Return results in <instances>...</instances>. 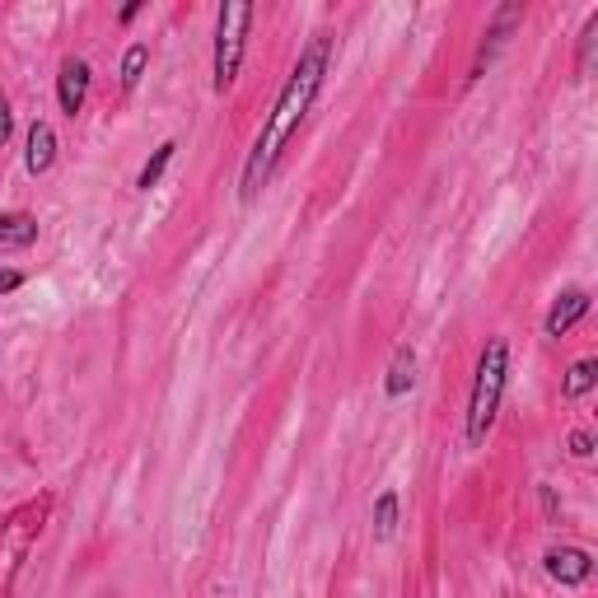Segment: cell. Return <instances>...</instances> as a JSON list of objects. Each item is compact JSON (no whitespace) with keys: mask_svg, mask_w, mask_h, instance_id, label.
<instances>
[{"mask_svg":"<svg viewBox=\"0 0 598 598\" xmlns=\"http://www.w3.org/2000/svg\"><path fill=\"white\" fill-rule=\"evenodd\" d=\"M594 43H598V14H589L580 29V75H589V66H594Z\"/></svg>","mask_w":598,"mask_h":598,"instance_id":"2e32d148","label":"cell"},{"mask_svg":"<svg viewBox=\"0 0 598 598\" xmlns=\"http://www.w3.org/2000/svg\"><path fill=\"white\" fill-rule=\"evenodd\" d=\"M589 305H594V299H589V290H585V286H566V290L547 305L543 332H547V337H566L575 323H585V318H589Z\"/></svg>","mask_w":598,"mask_h":598,"instance_id":"ba28073f","label":"cell"},{"mask_svg":"<svg viewBox=\"0 0 598 598\" xmlns=\"http://www.w3.org/2000/svg\"><path fill=\"white\" fill-rule=\"evenodd\" d=\"M52 164H56V127L47 122V117H33L29 141H24V169L33 178H47Z\"/></svg>","mask_w":598,"mask_h":598,"instance_id":"9c48e42d","label":"cell"},{"mask_svg":"<svg viewBox=\"0 0 598 598\" xmlns=\"http://www.w3.org/2000/svg\"><path fill=\"white\" fill-rule=\"evenodd\" d=\"M253 19H257V10L248 0H225V6L215 10V56H211V89L215 94H229L238 71H244Z\"/></svg>","mask_w":598,"mask_h":598,"instance_id":"277c9868","label":"cell"},{"mask_svg":"<svg viewBox=\"0 0 598 598\" xmlns=\"http://www.w3.org/2000/svg\"><path fill=\"white\" fill-rule=\"evenodd\" d=\"M566 449H570V458H594V435L589 430H570V440H566Z\"/></svg>","mask_w":598,"mask_h":598,"instance_id":"e0dca14e","label":"cell"},{"mask_svg":"<svg viewBox=\"0 0 598 598\" xmlns=\"http://www.w3.org/2000/svg\"><path fill=\"white\" fill-rule=\"evenodd\" d=\"M10 136H14V113H10L6 89H0V146H10Z\"/></svg>","mask_w":598,"mask_h":598,"instance_id":"d6986e66","label":"cell"},{"mask_svg":"<svg viewBox=\"0 0 598 598\" xmlns=\"http://www.w3.org/2000/svg\"><path fill=\"white\" fill-rule=\"evenodd\" d=\"M524 24V6L520 0H505L501 10L491 14V24H487V33H482V47H477V56H472V71H468V85H477L487 71H491V62L501 56V47L510 43V33Z\"/></svg>","mask_w":598,"mask_h":598,"instance_id":"5b68a950","label":"cell"},{"mask_svg":"<svg viewBox=\"0 0 598 598\" xmlns=\"http://www.w3.org/2000/svg\"><path fill=\"white\" fill-rule=\"evenodd\" d=\"M173 154H178V141H159V146H154V154H150L146 164H141V173H136V192H150V188H159V178L169 173Z\"/></svg>","mask_w":598,"mask_h":598,"instance_id":"9a60e30c","label":"cell"},{"mask_svg":"<svg viewBox=\"0 0 598 598\" xmlns=\"http://www.w3.org/2000/svg\"><path fill=\"white\" fill-rule=\"evenodd\" d=\"M416 384V346L403 342L393 351V361H388V374H384V397L388 403H397V397H407Z\"/></svg>","mask_w":598,"mask_h":598,"instance_id":"8fae6325","label":"cell"},{"mask_svg":"<svg viewBox=\"0 0 598 598\" xmlns=\"http://www.w3.org/2000/svg\"><path fill=\"white\" fill-rule=\"evenodd\" d=\"M537 495H543V514H547V524H562V501H556V487H537Z\"/></svg>","mask_w":598,"mask_h":598,"instance_id":"ac0fdd59","label":"cell"},{"mask_svg":"<svg viewBox=\"0 0 598 598\" xmlns=\"http://www.w3.org/2000/svg\"><path fill=\"white\" fill-rule=\"evenodd\" d=\"M510 384V342L505 337H487L482 355L472 370V393H468V416H463V449H482L495 430V416L505 403Z\"/></svg>","mask_w":598,"mask_h":598,"instance_id":"7a4b0ae2","label":"cell"},{"mask_svg":"<svg viewBox=\"0 0 598 598\" xmlns=\"http://www.w3.org/2000/svg\"><path fill=\"white\" fill-rule=\"evenodd\" d=\"M33 244H38V215H29V211L0 215V253H24Z\"/></svg>","mask_w":598,"mask_h":598,"instance_id":"30bf717a","label":"cell"},{"mask_svg":"<svg viewBox=\"0 0 598 598\" xmlns=\"http://www.w3.org/2000/svg\"><path fill=\"white\" fill-rule=\"evenodd\" d=\"M89 85H94V71H89L85 56H66L62 71H56V104H62V113L71 117V122H75L79 113H85Z\"/></svg>","mask_w":598,"mask_h":598,"instance_id":"8992f818","label":"cell"},{"mask_svg":"<svg viewBox=\"0 0 598 598\" xmlns=\"http://www.w3.org/2000/svg\"><path fill=\"white\" fill-rule=\"evenodd\" d=\"M141 10H146V6H141V0H127V6H122V14H117V19H122V24H131V19H136V14H141Z\"/></svg>","mask_w":598,"mask_h":598,"instance_id":"44dd1931","label":"cell"},{"mask_svg":"<svg viewBox=\"0 0 598 598\" xmlns=\"http://www.w3.org/2000/svg\"><path fill=\"white\" fill-rule=\"evenodd\" d=\"M594 384H598V361H594V355H585V361H575V365L566 370L562 397H566V403H580V397L594 393Z\"/></svg>","mask_w":598,"mask_h":598,"instance_id":"4fadbf2b","label":"cell"},{"mask_svg":"<svg viewBox=\"0 0 598 598\" xmlns=\"http://www.w3.org/2000/svg\"><path fill=\"white\" fill-rule=\"evenodd\" d=\"M52 505H56V495L38 491V495L19 501L6 520H0V598H14L19 575H24L38 537H43V528L52 520Z\"/></svg>","mask_w":598,"mask_h":598,"instance_id":"3957f363","label":"cell"},{"mask_svg":"<svg viewBox=\"0 0 598 598\" xmlns=\"http://www.w3.org/2000/svg\"><path fill=\"white\" fill-rule=\"evenodd\" d=\"M397 524H403V495L393 487H384L374 495V543H393Z\"/></svg>","mask_w":598,"mask_h":598,"instance_id":"7c38bea8","label":"cell"},{"mask_svg":"<svg viewBox=\"0 0 598 598\" xmlns=\"http://www.w3.org/2000/svg\"><path fill=\"white\" fill-rule=\"evenodd\" d=\"M19 286H24V271H19V267H0V295H14Z\"/></svg>","mask_w":598,"mask_h":598,"instance_id":"ffe728a7","label":"cell"},{"mask_svg":"<svg viewBox=\"0 0 598 598\" xmlns=\"http://www.w3.org/2000/svg\"><path fill=\"white\" fill-rule=\"evenodd\" d=\"M328 66H332V38L313 33L309 43L299 47L286 85H281V94H276V104H271V117L263 122V131H257V141H253V150L244 159V173H238V202L244 206H253L257 196H263V188L271 183V173H276V164H281L286 146L295 141V131L305 127V117L313 113L318 94H323Z\"/></svg>","mask_w":598,"mask_h":598,"instance_id":"6da1fadb","label":"cell"},{"mask_svg":"<svg viewBox=\"0 0 598 598\" xmlns=\"http://www.w3.org/2000/svg\"><path fill=\"white\" fill-rule=\"evenodd\" d=\"M146 71H150V43H131L122 52V66H117V85H122V94H131L136 85H141Z\"/></svg>","mask_w":598,"mask_h":598,"instance_id":"5bb4252c","label":"cell"},{"mask_svg":"<svg viewBox=\"0 0 598 598\" xmlns=\"http://www.w3.org/2000/svg\"><path fill=\"white\" fill-rule=\"evenodd\" d=\"M543 570L552 575L556 585H566V589H580V585H589V575H594V556L585 552V547H547V556H543Z\"/></svg>","mask_w":598,"mask_h":598,"instance_id":"52a82bcc","label":"cell"}]
</instances>
